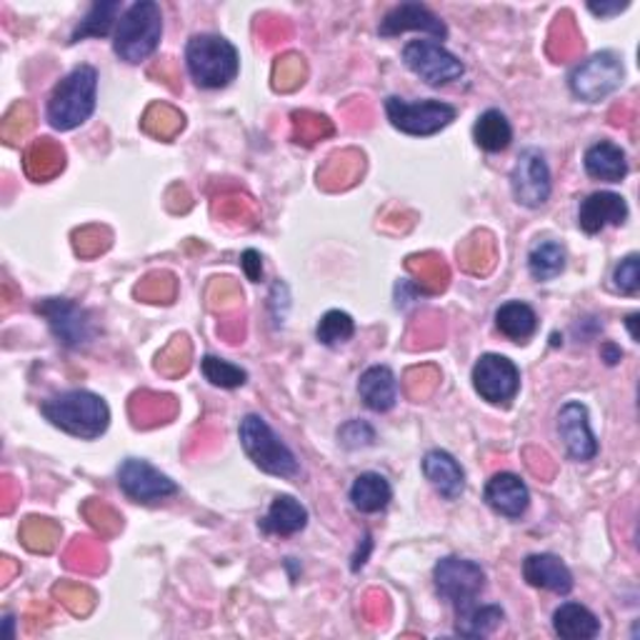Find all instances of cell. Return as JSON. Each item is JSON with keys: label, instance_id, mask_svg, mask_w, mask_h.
Instances as JSON below:
<instances>
[{"label": "cell", "instance_id": "cell-1", "mask_svg": "<svg viewBox=\"0 0 640 640\" xmlns=\"http://www.w3.org/2000/svg\"><path fill=\"white\" fill-rule=\"evenodd\" d=\"M41 413L45 421L63 433L80 441H96L108 431L110 408L108 403L93 391H66L48 398L41 403Z\"/></svg>", "mask_w": 640, "mask_h": 640}, {"label": "cell", "instance_id": "cell-2", "mask_svg": "<svg viewBox=\"0 0 640 640\" xmlns=\"http://www.w3.org/2000/svg\"><path fill=\"white\" fill-rule=\"evenodd\" d=\"M98 100V70L93 66L73 68L58 86L53 88L45 118L55 131H76L90 120Z\"/></svg>", "mask_w": 640, "mask_h": 640}, {"label": "cell", "instance_id": "cell-3", "mask_svg": "<svg viewBox=\"0 0 640 640\" xmlns=\"http://www.w3.org/2000/svg\"><path fill=\"white\" fill-rule=\"evenodd\" d=\"M185 68L198 88L218 90L238 78L240 55L228 39L216 33H198L185 45Z\"/></svg>", "mask_w": 640, "mask_h": 640}, {"label": "cell", "instance_id": "cell-4", "mask_svg": "<svg viewBox=\"0 0 640 640\" xmlns=\"http://www.w3.org/2000/svg\"><path fill=\"white\" fill-rule=\"evenodd\" d=\"M163 39V13L153 0H138L126 8L113 33V51L120 61L138 66L151 58Z\"/></svg>", "mask_w": 640, "mask_h": 640}, {"label": "cell", "instance_id": "cell-5", "mask_svg": "<svg viewBox=\"0 0 640 640\" xmlns=\"http://www.w3.org/2000/svg\"><path fill=\"white\" fill-rule=\"evenodd\" d=\"M240 445H243L246 456L253 460L256 468H261L268 476L275 478H295L301 473V463L295 453L281 441L263 415L248 413L240 421L238 429Z\"/></svg>", "mask_w": 640, "mask_h": 640}, {"label": "cell", "instance_id": "cell-6", "mask_svg": "<svg viewBox=\"0 0 640 640\" xmlns=\"http://www.w3.org/2000/svg\"><path fill=\"white\" fill-rule=\"evenodd\" d=\"M626 80V68L620 55L614 51H600L575 66L568 76L571 93L583 104H600L620 90Z\"/></svg>", "mask_w": 640, "mask_h": 640}, {"label": "cell", "instance_id": "cell-7", "mask_svg": "<svg viewBox=\"0 0 640 640\" xmlns=\"http://www.w3.org/2000/svg\"><path fill=\"white\" fill-rule=\"evenodd\" d=\"M35 313L43 315L51 333L63 348L80 350L98 338V323L88 308L70 299H43L35 303Z\"/></svg>", "mask_w": 640, "mask_h": 640}, {"label": "cell", "instance_id": "cell-8", "mask_svg": "<svg viewBox=\"0 0 640 640\" xmlns=\"http://www.w3.org/2000/svg\"><path fill=\"white\" fill-rule=\"evenodd\" d=\"M386 116L391 120L395 131L405 135H435L443 128H448L456 120V106L443 104V100L425 98V100H405L391 96L386 100Z\"/></svg>", "mask_w": 640, "mask_h": 640}, {"label": "cell", "instance_id": "cell-9", "mask_svg": "<svg viewBox=\"0 0 640 640\" xmlns=\"http://www.w3.org/2000/svg\"><path fill=\"white\" fill-rule=\"evenodd\" d=\"M435 590L443 600H448L453 610L460 614L470 606H476L478 596L486 588V571L480 568V563L458 558V555H448L435 563L433 571Z\"/></svg>", "mask_w": 640, "mask_h": 640}, {"label": "cell", "instance_id": "cell-10", "mask_svg": "<svg viewBox=\"0 0 640 640\" xmlns=\"http://www.w3.org/2000/svg\"><path fill=\"white\" fill-rule=\"evenodd\" d=\"M403 63L408 70L415 73L423 83H429L431 88L448 86V83L458 80L466 73V66H463L458 55H453L443 43L431 39L405 43Z\"/></svg>", "mask_w": 640, "mask_h": 640}, {"label": "cell", "instance_id": "cell-11", "mask_svg": "<svg viewBox=\"0 0 640 640\" xmlns=\"http://www.w3.org/2000/svg\"><path fill=\"white\" fill-rule=\"evenodd\" d=\"M510 191L518 206L543 208L553 193V178L545 155L538 148H525L510 171Z\"/></svg>", "mask_w": 640, "mask_h": 640}, {"label": "cell", "instance_id": "cell-12", "mask_svg": "<svg viewBox=\"0 0 640 640\" xmlns=\"http://www.w3.org/2000/svg\"><path fill=\"white\" fill-rule=\"evenodd\" d=\"M118 486L128 498L143 506L163 503V500L181 493L175 480H171L165 473H161L155 466H151V463L141 458H126L120 463Z\"/></svg>", "mask_w": 640, "mask_h": 640}, {"label": "cell", "instance_id": "cell-13", "mask_svg": "<svg viewBox=\"0 0 640 640\" xmlns=\"http://www.w3.org/2000/svg\"><path fill=\"white\" fill-rule=\"evenodd\" d=\"M473 388L490 405H508L521 391V370L513 360L486 354L473 366Z\"/></svg>", "mask_w": 640, "mask_h": 640}, {"label": "cell", "instance_id": "cell-14", "mask_svg": "<svg viewBox=\"0 0 640 640\" xmlns=\"http://www.w3.org/2000/svg\"><path fill=\"white\" fill-rule=\"evenodd\" d=\"M558 435L571 460L588 463L598 456V441L590 431L588 408L581 401H568L558 411Z\"/></svg>", "mask_w": 640, "mask_h": 640}, {"label": "cell", "instance_id": "cell-15", "mask_svg": "<svg viewBox=\"0 0 640 640\" xmlns=\"http://www.w3.org/2000/svg\"><path fill=\"white\" fill-rule=\"evenodd\" d=\"M408 31H421L425 35H431V41L438 43L448 39V25L423 3H401L391 8L378 28V33L383 35V39H393V35H401Z\"/></svg>", "mask_w": 640, "mask_h": 640}, {"label": "cell", "instance_id": "cell-16", "mask_svg": "<svg viewBox=\"0 0 640 640\" xmlns=\"http://www.w3.org/2000/svg\"><path fill=\"white\" fill-rule=\"evenodd\" d=\"M628 203L620 193L598 191L581 203L578 208V226L583 234L598 236L608 226H623L628 220Z\"/></svg>", "mask_w": 640, "mask_h": 640}, {"label": "cell", "instance_id": "cell-17", "mask_svg": "<svg viewBox=\"0 0 640 640\" xmlns=\"http://www.w3.org/2000/svg\"><path fill=\"white\" fill-rule=\"evenodd\" d=\"M484 500L498 516L521 518L531 506V490L516 473H496L486 484Z\"/></svg>", "mask_w": 640, "mask_h": 640}, {"label": "cell", "instance_id": "cell-18", "mask_svg": "<svg viewBox=\"0 0 640 640\" xmlns=\"http://www.w3.org/2000/svg\"><path fill=\"white\" fill-rule=\"evenodd\" d=\"M523 578L528 586L551 590L555 596H568L573 590V573L558 555L533 553L523 561Z\"/></svg>", "mask_w": 640, "mask_h": 640}, {"label": "cell", "instance_id": "cell-19", "mask_svg": "<svg viewBox=\"0 0 640 640\" xmlns=\"http://www.w3.org/2000/svg\"><path fill=\"white\" fill-rule=\"evenodd\" d=\"M423 476L445 500H458L466 490V470L448 451L433 448L423 458Z\"/></svg>", "mask_w": 640, "mask_h": 640}, {"label": "cell", "instance_id": "cell-20", "mask_svg": "<svg viewBox=\"0 0 640 640\" xmlns=\"http://www.w3.org/2000/svg\"><path fill=\"white\" fill-rule=\"evenodd\" d=\"M358 395L370 411L388 413L398 401V380L388 366H370L358 380Z\"/></svg>", "mask_w": 640, "mask_h": 640}, {"label": "cell", "instance_id": "cell-21", "mask_svg": "<svg viewBox=\"0 0 640 640\" xmlns=\"http://www.w3.org/2000/svg\"><path fill=\"white\" fill-rule=\"evenodd\" d=\"M583 165H586V173L593 181L603 183H620L628 175L626 151L610 141L593 143L583 155Z\"/></svg>", "mask_w": 640, "mask_h": 640}, {"label": "cell", "instance_id": "cell-22", "mask_svg": "<svg viewBox=\"0 0 640 640\" xmlns=\"http://www.w3.org/2000/svg\"><path fill=\"white\" fill-rule=\"evenodd\" d=\"M553 630L563 640H593L600 636V620L581 603H561L553 614Z\"/></svg>", "mask_w": 640, "mask_h": 640}, {"label": "cell", "instance_id": "cell-23", "mask_svg": "<svg viewBox=\"0 0 640 640\" xmlns=\"http://www.w3.org/2000/svg\"><path fill=\"white\" fill-rule=\"evenodd\" d=\"M308 525V510L293 496H278L261 521L265 535H295Z\"/></svg>", "mask_w": 640, "mask_h": 640}, {"label": "cell", "instance_id": "cell-24", "mask_svg": "<svg viewBox=\"0 0 640 640\" xmlns=\"http://www.w3.org/2000/svg\"><path fill=\"white\" fill-rule=\"evenodd\" d=\"M393 500V488L388 484L386 476H380V473H360V476L354 480V486H350V503H354L356 510L360 513H380V510H386L391 506Z\"/></svg>", "mask_w": 640, "mask_h": 640}, {"label": "cell", "instance_id": "cell-25", "mask_svg": "<svg viewBox=\"0 0 640 640\" xmlns=\"http://www.w3.org/2000/svg\"><path fill=\"white\" fill-rule=\"evenodd\" d=\"M473 138H476V145L484 148L486 153H503L510 141H513V126L498 108H488L473 126Z\"/></svg>", "mask_w": 640, "mask_h": 640}, {"label": "cell", "instance_id": "cell-26", "mask_svg": "<svg viewBox=\"0 0 640 640\" xmlns=\"http://www.w3.org/2000/svg\"><path fill=\"white\" fill-rule=\"evenodd\" d=\"M496 328L503 333L508 340L525 343L528 338L535 336L538 315L528 303L510 301L496 311Z\"/></svg>", "mask_w": 640, "mask_h": 640}, {"label": "cell", "instance_id": "cell-27", "mask_svg": "<svg viewBox=\"0 0 640 640\" xmlns=\"http://www.w3.org/2000/svg\"><path fill=\"white\" fill-rule=\"evenodd\" d=\"M120 8L118 0H108V3H96L86 13V18L76 25V31L70 35V43H78L83 39H106V35L116 33L120 23Z\"/></svg>", "mask_w": 640, "mask_h": 640}, {"label": "cell", "instance_id": "cell-28", "mask_svg": "<svg viewBox=\"0 0 640 640\" xmlns=\"http://www.w3.org/2000/svg\"><path fill=\"white\" fill-rule=\"evenodd\" d=\"M506 614L500 606H470L456 614V633L463 638H488L503 626Z\"/></svg>", "mask_w": 640, "mask_h": 640}, {"label": "cell", "instance_id": "cell-29", "mask_svg": "<svg viewBox=\"0 0 640 640\" xmlns=\"http://www.w3.org/2000/svg\"><path fill=\"white\" fill-rule=\"evenodd\" d=\"M565 271V248L558 240H538L528 253V273L535 281H553Z\"/></svg>", "mask_w": 640, "mask_h": 640}, {"label": "cell", "instance_id": "cell-30", "mask_svg": "<svg viewBox=\"0 0 640 640\" xmlns=\"http://www.w3.org/2000/svg\"><path fill=\"white\" fill-rule=\"evenodd\" d=\"M354 336H356V321L350 318L346 311H328L321 318L318 328H315V338L328 348H338Z\"/></svg>", "mask_w": 640, "mask_h": 640}, {"label": "cell", "instance_id": "cell-31", "mask_svg": "<svg viewBox=\"0 0 640 640\" xmlns=\"http://www.w3.org/2000/svg\"><path fill=\"white\" fill-rule=\"evenodd\" d=\"M200 373L216 388H240L248 383V373L240 366L223 360L218 356H206L200 360Z\"/></svg>", "mask_w": 640, "mask_h": 640}, {"label": "cell", "instance_id": "cell-32", "mask_svg": "<svg viewBox=\"0 0 640 640\" xmlns=\"http://www.w3.org/2000/svg\"><path fill=\"white\" fill-rule=\"evenodd\" d=\"M614 285L618 293L636 295L640 291V256L630 253L623 261L616 265L614 271Z\"/></svg>", "mask_w": 640, "mask_h": 640}, {"label": "cell", "instance_id": "cell-33", "mask_svg": "<svg viewBox=\"0 0 640 640\" xmlns=\"http://www.w3.org/2000/svg\"><path fill=\"white\" fill-rule=\"evenodd\" d=\"M338 443L348 451L368 448V445L376 443V431L373 425L366 421H348L346 425H340L338 431Z\"/></svg>", "mask_w": 640, "mask_h": 640}, {"label": "cell", "instance_id": "cell-34", "mask_svg": "<svg viewBox=\"0 0 640 640\" xmlns=\"http://www.w3.org/2000/svg\"><path fill=\"white\" fill-rule=\"evenodd\" d=\"M240 265H243L248 281L261 283V278H263V258H261V253H258V250L248 248L246 253L240 256Z\"/></svg>", "mask_w": 640, "mask_h": 640}, {"label": "cell", "instance_id": "cell-35", "mask_svg": "<svg viewBox=\"0 0 640 640\" xmlns=\"http://www.w3.org/2000/svg\"><path fill=\"white\" fill-rule=\"evenodd\" d=\"M630 3H588V11L598 18H610L628 11Z\"/></svg>", "mask_w": 640, "mask_h": 640}, {"label": "cell", "instance_id": "cell-36", "mask_svg": "<svg viewBox=\"0 0 640 640\" xmlns=\"http://www.w3.org/2000/svg\"><path fill=\"white\" fill-rule=\"evenodd\" d=\"M600 356H603V360H606L608 366H616L620 358H623V350H620L618 346H614V343H606V346L600 348Z\"/></svg>", "mask_w": 640, "mask_h": 640}, {"label": "cell", "instance_id": "cell-37", "mask_svg": "<svg viewBox=\"0 0 640 640\" xmlns=\"http://www.w3.org/2000/svg\"><path fill=\"white\" fill-rule=\"evenodd\" d=\"M368 551H370V535H366V549H364V551L358 549V555L354 558V571L364 568V565H366V558H368Z\"/></svg>", "mask_w": 640, "mask_h": 640}, {"label": "cell", "instance_id": "cell-38", "mask_svg": "<svg viewBox=\"0 0 640 640\" xmlns=\"http://www.w3.org/2000/svg\"><path fill=\"white\" fill-rule=\"evenodd\" d=\"M13 626H15V618L13 616H6L3 618V638L6 640H13Z\"/></svg>", "mask_w": 640, "mask_h": 640}, {"label": "cell", "instance_id": "cell-39", "mask_svg": "<svg viewBox=\"0 0 640 640\" xmlns=\"http://www.w3.org/2000/svg\"><path fill=\"white\" fill-rule=\"evenodd\" d=\"M636 321H638V313H633V315H628V321H626V326H628V330H630V338H633V340H638V330H636Z\"/></svg>", "mask_w": 640, "mask_h": 640}]
</instances>
